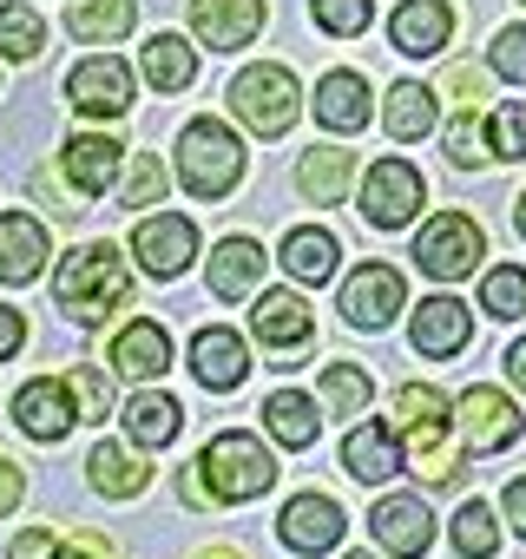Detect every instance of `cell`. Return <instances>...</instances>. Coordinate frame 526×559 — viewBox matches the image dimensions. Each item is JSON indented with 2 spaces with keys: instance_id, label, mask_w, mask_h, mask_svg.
Segmentation results:
<instances>
[{
  "instance_id": "cell-1",
  "label": "cell",
  "mask_w": 526,
  "mask_h": 559,
  "mask_svg": "<svg viewBox=\"0 0 526 559\" xmlns=\"http://www.w3.org/2000/svg\"><path fill=\"white\" fill-rule=\"evenodd\" d=\"M125 297H132V276H125L119 243H86V250H73V257L60 263V276H53V304H60V317H73L80 330L106 323Z\"/></svg>"
},
{
  "instance_id": "cell-2",
  "label": "cell",
  "mask_w": 526,
  "mask_h": 559,
  "mask_svg": "<svg viewBox=\"0 0 526 559\" xmlns=\"http://www.w3.org/2000/svg\"><path fill=\"white\" fill-rule=\"evenodd\" d=\"M447 428H454V415H447V402H441L428 382L395 389V435H408V441H415V461H408V467H415L421 480H434V487L461 480V454H454Z\"/></svg>"
},
{
  "instance_id": "cell-3",
  "label": "cell",
  "mask_w": 526,
  "mask_h": 559,
  "mask_svg": "<svg viewBox=\"0 0 526 559\" xmlns=\"http://www.w3.org/2000/svg\"><path fill=\"white\" fill-rule=\"evenodd\" d=\"M243 178V145L224 119H191L178 132V185L191 198H224Z\"/></svg>"
},
{
  "instance_id": "cell-4",
  "label": "cell",
  "mask_w": 526,
  "mask_h": 559,
  "mask_svg": "<svg viewBox=\"0 0 526 559\" xmlns=\"http://www.w3.org/2000/svg\"><path fill=\"white\" fill-rule=\"evenodd\" d=\"M198 474H204V493H211L217 507H237V500L271 493L277 461H271V448L250 441V435H217V441L198 454Z\"/></svg>"
},
{
  "instance_id": "cell-5",
  "label": "cell",
  "mask_w": 526,
  "mask_h": 559,
  "mask_svg": "<svg viewBox=\"0 0 526 559\" xmlns=\"http://www.w3.org/2000/svg\"><path fill=\"white\" fill-rule=\"evenodd\" d=\"M230 112L250 126V132H263V139H277V132H290L297 126V73L290 67H250V73H237L230 80Z\"/></svg>"
},
{
  "instance_id": "cell-6",
  "label": "cell",
  "mask_w": 526,
  "mask_h": 559,
  "mask_svg": "<svg viewBox=\"0 0 526 559\" xmlns=\"http://www.w3.org/2000/svg\"><path fill=\"white\" fill-rule=\"evenodd\" d=\"M480 257H487V237H480V224L461 217V211H441V217L415 237V263L434 276V284H454V276H467Z\"/></svg>"
},
{
  "instance_id": "cell-7",
  "label": "cell",
  "mask_w": 526,
  "mask_h": 559,
  "mask_svg": "<svg viewBox=\"0 0 526 559\" xmlns=\"http://www.w3.org/2000/svg\"><path fill=\"white\" fill-rule=\"evenodd\" d=\"M415 211H421V171L408 158L369 165V178H362V217L375 230H402V224H415Z\"/></svg>"
},
{
  "instance_id": "cell-8",
  "label": "cell",
  "mask_w": 526,
  "mask_h": 559,
  "mask_svg": "<svg viewBox=\"0 0 526 559\" xmlns=\"http://www.w3.org/2000/svg\"><path fill=\"white\" fill-rule=\"evenodd\" d=\"M250 330H256V343H263V349L277 356V369H297V362H303V349H310L316 317H310V304H303V297L271 290V297L250 310Z\"/></svg>"
},
{
  "instance_id": "cell-9",
  "label": "cell",
  "mask_w": 526,
  "mask_h": 559,
  "mask_svg": "<svg viewBox=\"0 0 526 559\" xmlns=\"http://www.w3.org/2000/svg\"><path fill=\"white\" fill-rule=\"evenodd\" d=\"M67 106L86 112V119H119V112L132 106V73H125V60H112V53L80 60V67L67 73Z\"/></svg>"
},
{
  "instance_id": "cell-10",
  "label": "cell",
  "mask_w": 526,
  "mask_h": 559,
  "mask_svg": "<svg viewBox=\"0 0 526 559\" xmlns=\"http://www.w3.org/2000/svg\"><path fill=\"white\" fill-rule=\"evenodd\" d=\"M454 421H461L467 448H487V454H500V448H513V441L526 435V415H519L500 389H487V382H474V389L454 402Z\"/></svg>"
},
{
  "instance_id": "cell-11",
  "label": "cell",
  "mask_w": 526,
  "mask_h": 559,
  "mask_svg": "<svg viewBox=\"0 0 526 559\" xmlns=\"http://www.w3.org/2000/svg\"><path fill=\"white\" fill-rule=\"evenodd\" d=\"M402 310H408V290H402V276L388 263H362L349 284H343V317L356 330H388Z\"/></svg>"
},
{
  "instance_id": "cell-12",
  "label": "cell",
  "mask_w": 526,
  "mask_h": 559,
  "mask_svg": "<svg viewBox=\"0 0 526 559\" xmlns=\"http://www.w3.org/2000/svg\"><path fill=\"white\" fill-rule=\"evenodd\" d=\"M369 533H375L382 552H395V559H421L428 539H434V513H428L415 493H388V500L369 507Z\"/></svg>"
},
{
  "instance_id": "cell-13",
  "label": "cell",
  "mask_w": 526,
  "mask_h": 559,
  "mask_svg": "<svg viewBox=\"0 0 526 559\" xmlns=\"http://www.w3.org/2000/svg\"><path fill=\"white\" fill-rule=\"evenodd\" d=\"M73 421H80L73 382H60V376H40V382H27V389L14 395V428L34 435V441H67Z\"/></svg>"
},
{
  "instance_id": "cell-14",
  "label": "cell",
  "mask_w": 526,
  "mask_h": 559,
  "mask_svg": "<svg viewBox=\"0 0 526 559\" xmlns=\"http://www.w3.org/2000/svg\"><path fill=\"white\" fill-rule=\"evenodd\" d=\"M263 27V0H191V34L217 53L250 47Z\"/></svg>"
},
{
  "instance_id": "cell-15",
  "label": "cell",
  "mask_w": 526,
  "mask_h": 559,
  "mask_svg": "<svg viewBox=\"0 0 526 559\" xmlns=\"http://www.w3.org/2000/svg\"><path fill=\"white\" fill-rule=\"evenodd\" d=\"M132 257H139L152 276H178V270H191V257H198V230H191V217H145V224L132 230Z\"/></svg>"
},
{
  "instance_id": "cell-16",
  "label": "cell",
  "mask_w": 526,
  "mask_h": 559,
  "mask_svg": "<svg viewBox=\"0 0 526 559\" xmlns=\"http://www.w3.org/2000/svg\"><path fill=\"white\" fill-rule=\"evenodd\" d=\"M106 362H112V376H125V382H158V376L171 369V336H165L152 317H139V323H125V330L112 336Z\"/></svg>"
},
{
  "instance_id": "cell-17",
  "label": "cell",
  "mask_w": 526,
  "mask_h": 559,
  "mask_svg": "<svg viewBox=\"0 0 526 559\" xmlns=\"http://www.w3.org/2000/svg\"><path fill=\"white\" fill-rule=\"evenodd\" d=\"M343 507L330 500V493H297L290 507H284V520H277V533H284V546L290 552H330L336 539H343Z\"/></svg>"
},
{
  "instance_id": "cell-18",
  "label": "cell",
  "mask_w": 526,
  "mask_h": 559,
  "mask_svg": "<svg viewBox=\"0 0 526 559\" xmlns=\"http://www.w3.org/2000/svg\"><path fill=\"white\" fill-rule=\"evenodd\" d=\"M454 34V14H447V0H402L395 21H388V40L415 60H434Z\"/></svg>"
},
{
  "instance_id": "cell-19",
  "label": "cell",
  "mask_w": 526,
  "mask_h": 559,
  "mask_svg": "<svg viewBox=\"0 0 526 559\" xmlns=\"http://www.w3.org/2000/svg\"><path fill=\"white\" fill-rule=\"evenodd\" d=\"M191 376H198L204 389L230 395V389L250 376V349H243V336H237V330H198V343H191Z\"/></svg>"
},
{
  "instance_id": "cell-20",
  "label": "cell",
  "mask_w": 526,
  "mask_h": 559,
  "mask_svg": "<svg viewBox=\"0 0 526 559\" xmlns=\"http://www.w3.org/2000/svg\"><path fill=\"white\" fill-rule=\"evenodd\" d=\"M40 270H47V230H40V217L8 211V217H0V284H34Z\"/></svg>"
},
{
  "instance_id": "cell-21",
  "label": "cell",
  "mask_w": 526,
  "mask_h": 559,
  "mask_svg": "<svg viewBox=\"0 0 526 559\" xmlns=\"http://www.w3.org/2000/svg\"><path fill=\"white\" fill-rule=\"evenodd\" d=\"M467 330H474V317H467V304H454V297H428L421 310H415V323H408V336H415V349L421 356H461L467 349Z\"/></svg>"
},
{
  "instance_id": "cell-22",
  "label": "cell",
  "mask_w": 526,
  "mask_h": 559,
  "mask_svg": "<svg viewBox=\"0 0 526 559\" xmlns=\"http://www.w3.org/2000/svg\"><path fill=\"white\" fill-rule=\"evenodd\" d=\"M343 467H349L356 480H388V474H402V467H408V461H402V435L382 428V421H362V428L343 441Z\"/></svg>"
},
{
  "instance_id": "cell-23",
  "label": "cell",
  "mask_w": 526,
  "mask_h": 559,
  "mask_svg": "<svg viewBox=\"0 0 526 559\" xmlns=\"http://www.w3.org/2000/svg\"><path fill=\"white\" fill-rule=\"evenodd\" d=\"M263 263H271V257H263L250 237H224V243L211 250V290H217L224 304L250 297V290H256V276H263Z\"/></svg>"
},
{
  "instance_id": "cell-24",
  "label": "cell",
  "mask_w": 526,
  "mask_h": 559,
  "mask_svg": "<svg viewBox=\"0 0 526 559\" xmlns=\"http://www.w3.org/2000/svg\"><path fill=\"white\" fill-rule=\"evenodd\" d=\"M316 119H323V132H362L369 126V86H362V73H323Z\"/></svg>"
},
{
  "instance_id": "cell-25",
  "label": "cell",
  "mask_w": 526,
  "mask_h": 559,
  "mask_svg": "<svg viewBox=\"0 0 526 559\" xmlns=\"http://www.w3.org/2000/svg\"><path fill=\"white\" fill-rule=\"evenodd\" d=\"M86 467H93V487H99L106 500H132V493H145V480H152L145 454H139V448H119V441H99Z\"/></svg>"
},
{
  "instance_id": "cell-26",
  "label": "cell",
  "mask_w": 526,
  "mask_h": 559,
  "mask_svg": "<svg viewBox=\"0 0 526 559\" xmlns=\"http://www.w3.org/2000/svg\"><path fill=\"white\" fill-rule=\"evenodd\" d=\"M297 284H330V270L343 263V243L330 237V230H316V224H303V230H290L284 237V257H277Z\"/></svg>"
},
{
  "instance_id": "cell-27",
  "label": "cell",
  "mask_w": 526,
  "mask_h": 559,
  "mask_svg": "<svg viewBox=\"0 0 526 559\" xmlns=\"http://www.w3.org/2000/svg\"><path fill=\"white\" fill-rule=\"evenodd\" d=\"M263 428H271L284 448H310V441L323 435V415H316V402H310V395L277 389L271 402H263Z\"/></svg>"
},
{
  "instance_id": "cell-28",
  "label": "cell",
  "mask_w": 526,
  "mask_h": 559,
  "mask_svg": "<svg viewBox=\"0 0 526 559\" xmlns=\"http://www.w3.org/2000/svg\"><path fill=\"white\" fill-rule=\"evenodd\" d=\"M349 171H356V158H349L343 145H316V152H303L297 185H303L310 204H336V198L349 191Z\"/></svg>"
},
{
  "instance_id": "cell-29",
  "label": "cell",
  "mask_w": 526,
  "mask_h": 559,
  "mask_svg": "<svg viewBox=\"0 0 526 559\" xmlns=\"http://www.w3.org/2000/svg\"><path fill=\"white\" fill-rule=\"evenodd\" d=\"M178 428H184V408H178L171 395H132V402H125V435H132L139 448H171Z\"/></svg>"
},
{
  "instance_id": "cell-30",
  "label": "cell",
  "mask_w": 526,
  "mask_h": 559,
  "mask_svg": "<svg viewBox=\"0 0 526 559\" xmlns=\"http://www.w3.org/2000/svg\"><path fill=\"white\" fill-rule=\"evenodd\" d=\"M132 21H139V0H80V8L67 14L73 40H86V47H106V40L132 34Z\"/></svg>"
},
{
  "instance_id": "cell-31",
  "label": "cell",
  "mask_w": 526,
  "mask_h": 559,
  "mask_svg": "<svg viewBox=\"0 0 526 559\" xmlns=\"http://www.w3.org/2000/svg\"><path fill=\"white\" fill-rule=\"evenodd\" d=\"M67 178H73L80 198H99L119 178V145L112 139H73L67 145Z\"/></svg>"
},
{
  "instance_id": "cell-32",
  "label": "cell",
  "mask_w": 526,
  "mask_h": 559,
  "mask_svg": "<svg viewBox=\"0 0 526 559\" xmlns=\"http://www.w3.org/2000/svg\"><path fill=\"white\" fill-rule=\"evenodd\" d=\"M145 80H152L158 93H184V86L198 80V53H191L178 34H152V40H145Z\"/></svg>"
},
{
  "instance_id": "cell-33",
  "label": "cell",
  "mask_w": 526,
  "mask_h": 559,
  "mask_svg": "<svg viewBox=\"0 0 526 559\" xmlns=\"http://www.w3.org/2000/svg\"><path fill=\"white\" fill-rule=\"evenodd\" d=\"M382 126H388L395 139H421V132L434 126V93H428L421 80H395L388 99H382Z\"/></svg>"
},
{
  "instance_id": "cell-34",
  "label": "cell",
  "mask_w": 526,
  "mask_h": 559,
  "mask_svg": "<svg viewBox=\"0 0 526 559\" xmlns=\"http://www.w3.org/2000/svg\"><path fill=\"white\" fill-rule=\"evenodd\" d=\"M454 546H461V559H493L500 552V513L487 500H467L454 513Z\"/></svg>"
},
{
  "instance_id": "cell-35",
  "label": "cell",
  "mask_w": 526,
  "mask_h": 559,
  "mask_svg": "<svg viewBox=\"0 0 526 559\" xmlns=\"http://www.w3.org/2000/svg\"><path fill=\"white\" fill-rule=\"evenodd\" d=\"M480 310H487V317H500V323L526 317V270H519V263H506V270L480 276Z\"/></svg>"
},
{
  "instance_id": "cell-36",
  "label": "cell",
  "mask_w": 526,
  "mask_h": 559,
  "mask_svg": "<svg viewBox=\"0 0 526 559\" xmlns=\"http://www.w3.org/2000/svg\"><path fill=\"white\" fill-rule=\"evenodd\" d=\"M323 402H330V415H362L369 408V376L356 362H330L323 369Z\"/></svg>"
},
{
  "instance_id": "cell-37",
  "label": "cell",
  "mask_w": 526,
  "mask_h": 559,
  "mask_svg": "<svg viewBox=\"0 0 526 559\" xmlns=\"http://www.w3.org/2000/svg\"><path fill=\"white\" fill-rule=\"evenodd\" d=\"M40 40H47V27H40L34 8H0V53L8 60H34Z\"/></svg>"
},
{
  "instance_id": "cell-38",
  "label": "cell",
  "mask_w": 526,
  "mask_h": 559,
  "mask_svg": "<svg viewBox=\"0 0 526 559\" xmlns=\"http://www.w3.org/2000/svg\"><path fill=\"white\" fill-rule=\"evenodd\" d=\"M310 14H316V27H323V34H343V40H356V34L375 21L369 0H316Z\"/></svg>"
},
{
  "instance_id": "cell-39",
  "label": "cell",
  "mask_w": 526,
  "mask_h": 559,
  "mask_svg": "<svg viewBox=\"0 0 526 559\" xmlns=\"http://www.w3.org/2000/svg\"><path fill=\"white\" fill-rule=\"evenodd\" d=\"M158 198H165V165H158L152 152H139V158H132V171H125L119 204H158Z\"/></svg>"
},
{
  "instance_id": "cell-40",
  "label": "cell",
  "mask_w": 526,
  "mask_h": 559,
  "mask_svg": "<svg viewBox=\"0 0 526 559\" xmlns=\"http://www.w3.org/2000/svg\"><path fill=\"white\" fill-rule=\"evenodd\" d=\"M487 60H493V73H500V80L526 86V27H500V34H493V47H487Z\"/></svg>"
},
{
  "instance_id": "cell-41",
  "label": "cell",
  "mask_w": 526,
  "mask_h": 559,
  "mask_svg": "<svg viewBox=\"0 0 526 559\" xmlns=\"http://www.w3.org/2000/svg\"><path fill=\"white\" fill-rule=\"evenodd\" d=\"M447 158H454L461 171H474V165L487 158V139H480V119H474V112H461V119L447 126Z\"/></svg>"
},
{
  "instance_id": "cell-42",
  "label": "cell",
  "mask_w": 526,
  "mask_h": 559,
  "mask_svg": "<svg viewBox=\"0 0 526 559\" xmlns=\"http://www.w3.org/2000/svg\"><path fill=\"white\" fill-rule=\"evenodd\" d=\"M67 382H73V395H80V421H99V415L112 408V389H106L99 369H73Z\"/></svg>"
},
{
  "instance_id": "cell-43",
  "label": "cell",
  "mask_w": 526,
  "mask_h": 559,
  "mask_svg": "<svg viewBox=\"0 0 526 559\" xmlns=\"http://www.w3.org/2000/svg\"><path fill=\"white\" fill-rule=\"evenodd\" d=\"M493 152L500 158H526V106H500L493 112Z\"/></svg>"
},
{
  "instance_id": "cell-44",
  "label": "cell",
  "mask_w": 526,
  "mask_h": 559,
  "mask_svg": "<svg viewBox=\"0 0 526 559\" xmlns=\"http://www.w3.org/2000/svg\"><path fill=\"white\" fill-rule=\"evenodd\" d=\"M47 552H53V533H47V526H34V533H21V539H14V552H8V559H47Z\"/></svg>"
},
{
  "instance_id": "cell-45",
  "label": "cell",
  "mask_w": 526,
  "mask_h": 559,
  "mask_svg": "<svg viewBox=\"0 0 526 559\" xmlns=\"http://www.w3.org/2000/svg\"><path fill=\"white\" fill-rule=\"evenodd\" d=\"M27 343V323H21V310H0V356H14Z\"/></svg>"
},
{
  "instance_id": "cell-46",
  "label": "cell",
  "mask_w": 526,
  "mask_h": 559,
  "mask_svg": "<svg viewBox=\"0 0 526 559\" xmlns=\"http://www.w3.org/2000/svg\"><path fill=\"white\" fill-rule=\"evenodd\" d=\"M500 513L513 520V533H526V480H513V487L500 493Z\"/></svg>"
},
{
  "instance_id": "cell-47",
  "label": "cell",
  "mask_w": 526,
  "mask_h": 559,
  "mask_svg": "<svg viewBox=\"0 0 526 559\" xmlns=\"http://www.w3.org/2000/svg\"><path fill=\"white\" fill-rule=\"evenodd\" d=\"M14 500H21V467L0 461V513H14Z\"/></svg>"
},
{
  "instance_id": "cell-48",
  "label": "cell",
  "mask_w": 526,
  "mask_h": 559,
  "mask_svg": "<svg viewBox=\"0 0 526 559\" xmlns=\"http://www.w3.org/2000/svg\"><path fill=\"white\" fill-rule=\"evenodd\" d=\"M447 93H454V99H474V93H480V73H474V67H454V73H447Z\"/></svg>"
},
{
  "instance_id": "cell-49",
  "label": "cell",
  "mask_w": 526,
  "mask_h": 559,
  "mask_svg": "<svg viewBox=\"0 0 526 559\" xmlns=\"http://www.w3.org/2000/svg\"><path fill=\"white\" fill-rule=\"evenodd\" d=\"M506 376H513V389L526 395V336H519V343L506 349Z\"/></svg>"
},
{
  "instance_id": "cell-50",
  "label": "cell",
  "mask_w": 526,
  "mask_h": 559,
  "mask_svg": "<svg viewBox=\"0 0 526 559\" xmlns=\"http://www.w3.org/2000/svg\"><path fill=\"white\" fill-rule=\"evenodd\" d=\"M519 230H526V198H519Z\"/></svg>"
},
{
  "instance_id": "cell-51",
  "label": "cell",
  "mask_w": 526,
  "mask_h": 559,
  "mask_svg": "<svg viewBox=\"0 0 526 559\" xmlns=\"http://www.w3.org/2000/svg\"><path fill=\"white\" fill-rule=\"evenodd\" d=\"M60 559H93V552H60Z\"/></svg>"
},
{
  "instance_id": "cell-52",
  "label": "cell",
  "mask_w": 526,
  "mask_h": 559,
  "mask_svg": "<svg viewBox=\"0 0 526 559\" xmlns=\"http://www.w3.org/2000/svg\"><path fill=\"white\" fill-rule=\"evenodd\" d=\"M349 559H369V552H349Z\"/></svg>"
}]
</instances>
